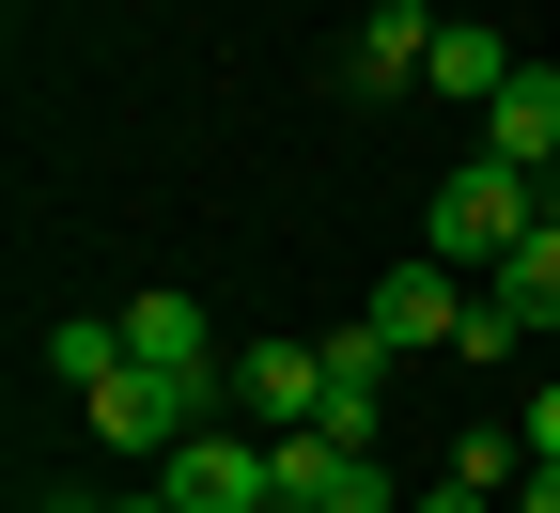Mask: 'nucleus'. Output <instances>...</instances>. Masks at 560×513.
I'll use <instances>...</instances> for the list:
<instances>
[{
  "mask_svg": "<svg viewBox=\"0 0 560 513\" xmlns=\"http://www.w3.org/2000/svg\"><path fill=\"white\" fill-rule=\"evenodd\" d=\"M529 218H545V202H529V172H499V156H467V172L436 187V218H420V249H436V265H499V249L529 234Z\"/></svg>",
  "mask_w": 560,
  "mask_h": 513,
  "instance_id": "obj_1",
  "label": "nucleus"
},
{
  "mask_svg": "<svg viewBox=\"0 0 560 513\" xmlns=\"http://www.w3.org/2000/svg\"><path fill=\"white\" fill-rule=\"evenodd\" d=\"M156 498H172V513H280V467H265L249 420H202L187 452L156 467Z\"/></svg>",
  "mask_w": 560,
  "mask_h": 513,
  "instance_id": "obj_2",
  "label": "nucleus"
},
{
  "mask_svg": "<svg viewBox=\"0 0 560 513\" xmlns=\"http://www.w3.org/2000/svg\"><path fill=\"white\" fill-rule=\"evenodd\" d=\"M234 420L249 435H312L327 420V342H249L234 358Z\"/></svg>",
  "mask_w": 560,
  "mask_h": 513,
  "instance_id": "obj_3",
  "label": "nucleus"
},
{
  "mask_svg": "<svg viewBox=\"0 0 560 513\" xmlns=\"http://www.w3.org/2000/svg\"><path fill=\"white\" fill-rule=\"evenodd\" d=\"M467 156H499V172H560V62H514V94L499 109H482V140H467Z\"/></svg>",
  "mask_w": 560,
  "mask_h": 513,
  "instance_id": "obj_4",
  "label": "nucleus"
},
{
  "mask_svg": "<svg viewBox=\"0 0 560 513\" xmlns=\"http://www.w3.org/2000/svg\"><path fill=\"white\" fill-rule=\"evenodd\" d=\"M125 358H140V374H234L219 327H202V296H172V280H156V296H125Z\"/></svg>",
  "mask_w": 560,
  "mask_h": 513,
  "instance_id": "obj_5",
  "label": "nucleus"
},
{
  "mask_svg": "<svg viewBox=\"0 0 560 513\" xmlns=\"http://www.w3.org/2000/svg\"><path fill=\"white\" fill-rule=\"evenodd\" d=\"M467 296H482L467 265H389V280H374V327L420 358V342H452V327H467Z\"/></svg>",
  "mask_w": 560,
  "mask_h": 513,
  "instance_id": "obj_6",
  "label": "nucleus"
},
{
  "mask_svg": "<svg viewBox=\"0 0 560 513\" xmlns=\"http://www.w3.org/2000/svg\"><path fill=\"white\" fill-rule=\"evenodd\" d=\"M342 79H359V94L436 79V16H420V0H374V16H359V47H342Z\"/></svg>",
  "mask_w": 560,
  "mask_h": 513,
  "instance_id": "obj_7",
  "label": "nucleus"
},
{
  "mask_svg": "<svg viewBox=\"0 0 560 513\" xmlns=\"http://www.w3.org/2000/svg\"><path fill=\"white\" fill-rule=\"evenodd\" d=\"M482 296H499L529 342H560V218H529V234H514L499 265H482Z\"/></svg>",
  "mask_w": 560,
  "mask_h": 513,
  "instance_id": "obj_8",
  "label": "nucleus"
},
{
  "mask_svg": "<svg viewBox=\"0 0 560 513\" xmlns=\"http://www.w3.org/2000/svg\"><path fill=\"white\" fill-rule=\"evenodd\" d=\"M420 94H452V109H499L514 94V32H482V16H436V79Z\"/></svg>",
  "mask_w": 560,
  "mask_h": 513,
  "instance_id": "obj_9",
  "label": "nucleus"
},
{
  "mask_svg": "<svg viewBox=\"0 0 560 513\" xmlns=\"http://www.w3.org/2000/svg\"><path fill=\"white\" fill-rule=\"evenodd\" d=\"M47 374H62V389L94 405V389L125 374V312H62V327H47Z\"/></svg>",
  "mask_w": 560,
  "mask_h": 513,
  "instance_id": "obj_10",
  "label": "nucleus"
},
{
  "mask_svg": "<svg viewBox=\"0 0 560 513\" xmlns=\"http://www.w3.org/2000/svg\"><path fill=\"white\" fill-rule=\"evenodd\" d=\"M529 467H560V389H529Z\"/></svg>",
  "mask_w": 560,
  "mask_h": 513,
  "instance_id": "obj_11",
  "label": "nucleus"
},
{
  "mask_svg": "<svg viewBox=\"0 0 560 513\" xmlns=\"http://www.w3.org/2000/svg\"><path fill=\"white\" fill-rule=\"evenodd\" d=\"M420 513H499V498H482V482H436V498H420Z\"/></svg>",
  "mask_w": 560,
  "mask_h": 513,
  "instance_id": "obj_12",
  "label": "nucleus"
},
{
  "mask_svg": "<svg viewBox=\"0 0 560 513\" xmlns=\"http://www.w3.org/2000/svg\"><path fill=\"white\" fill-rule=\"evenodd\" d=\"M125 513H172V498H125Z\"/></svg>",
  "mask_w": 560,
  "mask_h": 513,
  "instance_id": "obj_13",
  "label": "nucleus"
},
{
  "mask_svg": "<svg viewBox=\"0 0 560 513\" xmlns=\"http://www.w3.org/2000/svg\"><path fill=\"white\" fill-rule=\"evenodd\" d=\"M32 513H79V498H32Z\"/></svg>",
  "mask_w": 560,
  "mask_h": 513,
  "instance_id": "obj_14",
  "label": "nucleus"
},
{
  "mask_svg": "<svg viewBox=\"0 0 560 513\" xmlns=\"http://www.w3.org/2000/svg\"><path fill=\"white\" fill-rule=\"evenodd\" d=\"M280 513H312V498H280Z\"/></svg>",
  "mask_w": 560,
  "mask_h": 513,
  "instance_id": "obj_15",
  "label": "nucleus"
}]
</instances>
